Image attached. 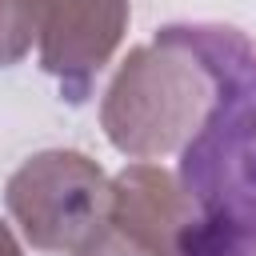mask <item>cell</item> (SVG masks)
<instances>
[{"label":"cell","mask_w":256,"mask_h":256,"mask_svg":"<svg viewBox=\"0 0 256 256\" xmlns=\"http://www.w3.org/2000/svg\"><path fill=\"white\" fill-rule=\"evenodd\" d=\"M224 24H164L136 44L100 100V128L128 160L180 152L224 92Z\"/></svg>","instance_id":"1"},{"label":"cell","mask_w":256,"mask_h":256,"mask_svg":"<svg viewBox=\"0 0 256 256\" xmlns=\"http://www.w3.org/2000/svg\"><path fill=\"white\" fill-rule=\"evenodd\" d=\"M112 176L76 148L28 156L4 184V208L36 252H76L108 216Z\"/></svg>","instance_id":"2"},{"label":"cell","mask_w":256,"mask_h":256,"mask_svg":"<svg viewBox=\"0 0 256 256\" xmlns=\"http://www.w3.org/2000/svg\"><path fill=\"white\" fill-rule=\"evenodd\" d=\"M132 20V0H52L40 32V68L64 104H84L112 64Z\"/></svg>","instance_id":"3"},{"label":"cell","mask_w":256,"mask_h":256,"mask_svg":"<svg viewBox=\"0 0 256 256\" xmlns=\"http://www.w3.org/2000/svg\"><path fill=\"white\" fill-rule=\"evenodd\" d=\"M108 220L160 256H180V244L196 220V200L156 160H132L112 176Z\"/></svg>","instance_id":"4"},{"label":"cell","mask_w":256,"mask_h":256,"mask_svg":"<svg viewBox=\"0 0 256 256\" xmlns=\"http://www.w3.org/2000/svg\"><path fill=\"white\" fill-rule=\"evenodd\" d=\"M180 256H256V200L196 208Z\"/></svg>","instance_id":"5"},{"label":"cell","mask_w":256,"mask_h":256,"mask_svg":"<svg viewBox=\"0 0 256 256\" xmlns=\"http://www.w3.org/2000/svg\"><path fill=\"white\" fill-rule=\"evenodd\" d=\"M52 0H0V68L20 64L40 44Z\"/></svg>","instance_id":"6"},{"label":"cell","mask_w":256,"mask_h":256,"mask_svg":"<svg viewBox=\"0 0 256 256\" xmlns=\"http://www.w3.org/2000/svg\"><path fill=\"white\" fill-rule=\"evenodd\" d=\"M72 256H160V252H152L148 244H140L136 236H128L120 224H112L108 216L84 236V244L72 252Z\"/></svg>","instance_id":"7"},{"label":"cell","mask_w":256,"mask_h":256,"mask_svg":"<svg viewBox=\"0 0 256 256\" xmlns=\"http://www.w3.org/2000/svg\"><path fill=\"white\" fill-rule=\"evenodd\" d=\"M0 256H24V248H20V240H16V232L0 220Z\"/></svg>","instance_id":"8"}]
</instances>
